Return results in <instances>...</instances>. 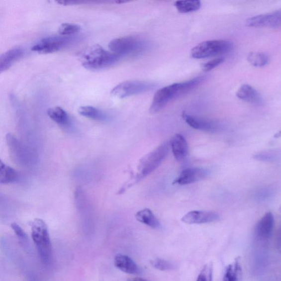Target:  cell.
Wrapping results in <instances>:
<instances>
[{"label":"cell","mask_w":281,"mask_h":281,"mask_svg":"<svg viewBox=\"0 0 281 281\" xmlns=\"http://www.w3.org/2000/svg\"><path fill=\"white\" fill-rule=\"evenodd\" d=\"M205 80L206 77L199 76L187 82L173 84L158 90L153 97L150 108V113L155 114L160 112L172 100L192 91Z\"/></svg>","instance_id":"1"},{"label":"cell","mask_w":281,"mask_h":281,"mask_svg":"<svg viewBox=\"0 0 281 281\" xmlns=\"http://www.w3.org/2000/svg\"><path fill=\"white\" fill-rule=\"evenodd\" d=\"M120 58V56L114 53L96 45L89 47L83 53L82 61L83 67L87 70L98 71L114 65Z\"/></svg>","instance_id":"2"},{"label":"cell","mask_w":281,"mask_h":281,"mask_svg":"<svg viewBox=\"0 0 281 281\" xmlns=\"http://www.w3.org/2000/svg\"><path fill=\"white\" fill-rule=\"evenodd\" d=\"M31 236L41 261L49 264L52 257V245L48 228L44 220L36 218L31 222Z\"/></svg>","instance_id":"3"},{"label":"cell","mask_w":281,"mask_h":281,"mask_svg":"<svg viewBox=\"0 0 281 281\" xmlns=\"http://www.w3.org/2000/svg\"><path fill=\"white\" fill-rule=\"evenodd\" d=\"M110 52L121 58L127 56H137L147 49V42L133 36H126L116 38L109 42Z\"/></svg>","instance_id":"4"},{"label":"cell","mask_w":281,"mask_h":281,"mask_svg":"<svg viewBox=\"0 0 281 281\" xmlns=\"http://www.w3.org/2000/svg\"><path fill=\"white\" fill-rule=\"evenodd\" d=\"M169 151V144L165 142L143 157L138 166L137 181L149 176L160 167L168 156Z\"/></svg>","instance_id":"5"},{"label":"cell","mask_w":281,"mask_h":281,"mask_svg":"<svg viewBox=\"0 0 281 281\" xmlns=\"http://www.w3.org/2000/svg\"><path fill=\"white\" fill-rule=\"evenodd\" d=\"M233 48V44L230 41L218 40L206 41L196 45L190 54L195 59L203 58L226 54Z\"/></svg>","instance_id":"6"},{"label":"cell","mask_w":281,"mask_h":281,"mask_svg":"<svg viewBox=\"0 0 281 281\" xmlns=\"http://www.w3.org/2000/svg\"><path fill=\"white\" fill-rule=\"evenodd\" d=\"M155 87V84L150 82L128 81L120 83L115 87L111 94L115 97L124 98L150 92Z\"/></svg>","instance_id":"7"},{"label":"cell","mask_w":281,"mask_h":281,"mask_svg":"<svg viewBox=\"0 0 281 281\" xmlns=\"http://www.w3.org/2000/svg\"><path fill=\"white\" fill-rule=\"evenodd\" d=\"M71 36H51L41 39L31 50L40 54H50L60 51L71 44L73 40Z\"/></svg>","instance_id":"8"},{"label":"cell","mask_w":281,"mask_h":281,"mask_svg":"<svg viewBox=\"0 0 281 281\" xmlns=\"http://www.w3.org/2000/svg\"><path fill=\"white\" fill-rule=\"evenodd\" d=\"M246 24L249 27L252 28L280 29L281 25V9L249 18L247 20Z\"/></svg>","instance_id":"9"},{"label":"cell","mask_w":281,"mask_h":281,"mask_svg":"<svg viewBox=\"0 0 281 281\" xmlns=\"http://www.w3.org/2000/svg\"><path fill=\"white\" fill-rule=\"evenodd\" d=\"M220 219V216L213 211L194 210L188 212L182 219L184 223L188 224H203L210 223Z\"/></svg>","instance_id":"10"},{"label":"cell","mask_w":281,"mask_h":281,"mask_svg":"<svg viewBox=\"0 0 281 281\" xmlns=\"http://www.w3.org/2000/svg\"><path fill=\"white\" fill-rule=\"evenodd\" d=\"M209 173L208 170L201 168L185 169L175 180L173 184L187 185L198 182L207 178Z\"/></svg>","instance_id":"11"},{"label":"cell","mask_w":281,"mask_h":281,"mask_svg":"<svg viewBox=\"0 0 281 281\" xmlns=\"http://www.w3.org/2000/svg\"><path fill=\"white\" fill-rule=\"evenodd\" d=\"M275 225L274 215L271 212L265 214L260 220L255 229V235L258 239L266 241L271 238Z\"/></svg>","instance_id":"12"},{"label":"cell","mask_w":281,"mask_h":281,"mask_svg":"<svg viewBox=\"0 0 281 281\" xmlns=\"http://www.w3.org/2000/svg\"><path fill=\"white\" fill-rule=\"evenodd\" d=\"M182 116L186 123L196 130L211 132L219 128V125L213 121L195 117L186 112H183Z\"/></svg>","instance_id":"13"},{"label":"cell","mask_w":281,"mask_h":281,"mask_svg":"<svg viewBox=\"0 0 281 281\" xmlns=\"http://www.w3.org/2000/svg\"><path fill=\"white\" fill-rule=\"evenodd\" d=\"M23 55V50L18 47H14L0 55V74L8 70Z\"/></svg>","instance_id":"14"},{"label":"cell","mask_w":281,"mask_h":281,"mask_svg":"<svg viewBox=\"0 0 281 281\" xmlns=\"http://www.w3.org/2000/svg\"><path fill=\"white\" fill-rule=\"evenodd\" d=\"M237 97L244 101L253 104L261 105L263 100L259 92L248 84L243 85L236 93Z\"/></svg>","instance_id":"15"},{"label":"cell","mask_w":281,"mask_h":281,"mask_svg":"<svg viewBox=\"0 0 281 281\" xmlns=\"http://www.w3.org/2000/svg\"><path fill=\"white\" fill-rule=\"evenodd\" d=\"M173 155L178 161H182L187 156L188 145L185 138L182 135H175L171 141Z\"/></svg>","instance_id":"16"},{"label":"cell","mask_w":281,"mask_h":281,"mask_svg":"<svg viewBox=\"0 0 281 281\" xmlns=\"http://www.w3.org/2000/svg\"><path fill=\"white\" fill-rule=\"evenodd\" d=\"M114 265L120 271L129 274H136L139 273V268L133 260L125 255L119 254L114 258Z\"/></svg>","instance_id":"17"},{"label":"cell","mask_w":281,"mask_h":281,"mask_svg":"<svg viewBox=\"0 0 281 281\" xmlns=\"http://www.w3.org/2000/svg\"><path fill=\"white\" fill-rule=\"evenodd\" d=\"M135 218L141 223L152 229H159L161 227L160 221L150 209L145 208L137 211L135 214Z\"/></svg>","instance_id":"18"},{"label":"cell","mask_w":281,"mask_h":281,"mask_svg":"<svg viewBox=\"0 0 281 281\" xmlns=\"http://www.w3.org/2000/svg\"><path fill=\"white\" fill-rule=\"evenodd\" d=\"M49 117L58 125L68 128L71 126V120L66 111L60 107L50 108L47 111Z\"/></svg>","instance_id":"19"},{"label":"cell","mask_w":281,"mask_h":281,"mask_svg":"<svg viewBox=\"0 0 281 281\" xmlns=\"http://www.w3.org/2000/svg\"><path fill=\"white\" fill-rule=\"evenodd\" d=\"M78 112L84 117L94 120L105 121L108 119L107 115L102 111L92 106H83L79 108Z\"/></svg>","instance_id":"20"},{"label":"cell","mask_w":281,"mask_h":281,"mask_svg":"<svg viewBox=\"0 0 281 281\" xmlns=\"http://www.w3.org/2000/svg\"><path fill=\"white\" fill-rule=\"evenodd\" d=\"M17 179L16 172L0 159V184H7L13 183Z\"/></svg>","instance_id":"21"},{"label":"cell","mask_w":281,"mask_h":281,"mask_svg":"<svg viewBox=\"0 0 281 281\" xmlns=\"http://www.w3.org/2000/svg\"><path fill=\"white\" fill-rule=\"evenodd\" d=\"M240 264V259L237 258L234 262L228 265L222 281H239L241 271Z\"/></svg>","instance_id":"22"},{"label":"cell","mask_w":281,"mask_h":281,"mask_svg":"<svg viewBox=\"0 0 281 281\" xmlns=\"http://www.w3.org/2000/svg\"><path fill=\"white\" fill-rule=\"evenodd\" d=\"M201 2L198 0H188V1H178L175 3L180 13H190L199 10L201 7Z\"/></svg>","instance_id":"23"},{"label":"cell","mask_w":281,"mask_h":281,"mask_svg":"<svg viewBox=\"0 0 281 281\" xmlns=\"http://www.w3.org/2000/svg\"><path fill=\"white\" fill-rule=\"evenodd\" d=\"M269 57L265 53L260 52H251L247 57L250 64L255 67H263L268 64Z\"/></svg>","instance_id":"24"},{"label":"cell","mask_w":281,"mask_h":281,"mask_svg":"<svg viewBox=\"0 0 281 281\" xmlns=\"http://www.w3.org/2000/svg\"><path fill=\"white\" fill-rule=\"evenodd\" d=\"M81 30V26L72 23L62 24L58 29V33L62 36H71Z\"/></svg>","instance_id":"25"},{"label":"cell","mask_w":281,"mask_h":281,"mask_svg":"<svg viewBox=\"0 0 281 281\" xmlns=\"http://www.w3.org/2000/svg\"><path fill=\"white\" fill-rule=\"evenodd\" d=\"M152 266L161 271H168L176 268L175 265L171 262L161 259H155L151 262Z\"/></svg>","instance_id":"26"},{"label":"cell","mask_w":281,"mask_h":281,"mask_svg":"<svg viewBox=\"0 0 281 281\" xmlns=\"http://www.w3.org/2000/svg\"><path fill=\"white\" fill-rule=\"evenodd\" d=\"M213 268L211 263L205 265L196 281H213Z\"/></svg>","instance_id":"27"},{"label":"cell","mask_w":281,"mask_h":281,"mask_svg":"<svg viewBox=\"0 0 281 281\" xmlns=\"http://www.w3.org/2000/svg\"><path fill=\"white\" fill-rule=\"evenodd\" d=\"M277 154L275 152L267 151L258 153L254 157L260 161L274 162L277 160Z\"/></svg>","instance_id":"28"},{"label":"cell","mask_w":281,"mask_h":281,"mask_svg":"<svg viewBox=\"0 0 281 281\" xmlns=\"http://www.w3.org/2000/svg\"><path fill=\"white\" fill-rule=\"evenodd\" d=\"M224 58H217L202 65V70L204 72H209L222 64L224 62Z\"/></svg>","instance_id":"29"},{"label":"cell","mask_w":281,"mask_h":281,"mask_svg":"<svg viewBox=\"0 0 281 281\" xmlns=\"http://www.w3.org/2000/svg\"><path fill=\"white\" fill-rule=\"evenodd\" d=\"M10 226H11L12 230L14 231L15 234H16L17 236L22 238H27V235H26L24 231L22 229V227H21L17 224L13 222V223H12L11 225H10Z\"/></svg>","instance_id":"30"},{"label":"cell","mask_w":281,"mask_h":281,"mask_svg":"<svg viewBox=\"0 0 281 281\" xmlns=\"http://www.w3.org/2000/svg\"><path fill=\"white\" fill-rule=\"evenodd\" d=\"M57 2L64 6H71V5H76L83 3H87L89 2L84 1H79V0H60Z\"/></svg>","instance_id":"31"},{"label":"cell","mask_w":281,"mask_h":281,"mask_svg":"<svg viewBox=\"0 0 281 281\" xmlns=\"http://www.w3.org/2000/svg\"><path fill=\"white\" fill-rule=\"evenodd\" d=\"M146 281L143 280H136V281Z\"/></svg>","instance_id":"32"}]
</instances>
